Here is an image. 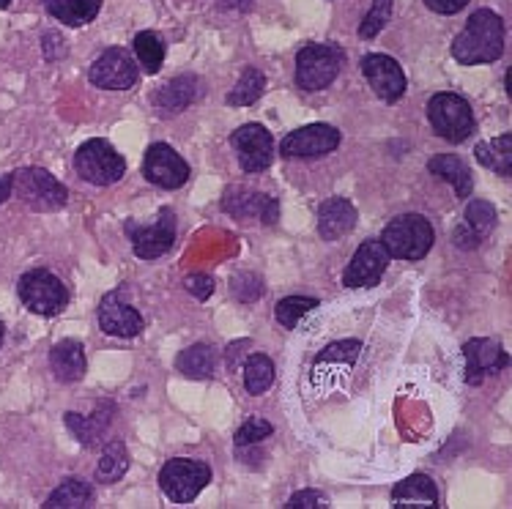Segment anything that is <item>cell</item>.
I'll return each mask as SVG.
<instances>
[{
	"instance_id": "ee69618b",
	"label": "cell",
	"mask_w": 512,
	"mask_h": 509,
	"mask_svg": "<svg viewBox=\"0 0 512 509\" xmlns=\"http://www.w3.org/2000/svg\"><path fill=\"white\" fill-rule=\"evenodd\" d=\"M0 345H3V321H0Z\"/></svg>"
},
{
	"instance_id": "5bb4252c",
	"label": "cell",
	"mask_w": 512,
	"mask_h": 509,
	"mask_svg": "<svg viewBox=\"0 0 512 509\" xmlns=\"http://www.w3.org/2000/svg\"><path fill=\"white\" fill-rule=\"evenodd\" d=\"M389 260H392V255L378 239L359 244V250L354 252V258L343 274V285L345 288H373L384 277Z\"/></svg>"
},
{
	"instance_id": "d590c367",
	"label": "cell",
	"mask_w": 512,
	"mask_h": 509,
	"mask_svg": "<svg viewBox=\"0 0 512 509\" xmlns=\"http://www.w3.org/2000/svg\"><path fill=\"white\" fill-rule=\"evenodd\" d=\"M274 433V427L266 422V419H261V416H250L244 425L236 430V447H250V444H258V441H263V438H269Z\"/></svg>"
},
{
	"instance_id": "5b68a950",
	"label": "cell",
	"mask_w": 512,
	"mask_h": 509,
	"mask_svg": "<svg viewBox=\"0 0 512 509\" xmlns=\"http://www.w3.org/2000/svg\"><path fill=\"white\" fill-rule=\"evenodd\" d=\"M74 170H77V176L88 184H94V187H110V184L124 178L126 162L107 140L94 137V140H85L83 146L77 148Z\"/></svg>"
},
{
	"instance_id": "277c9868",
	"label": "cell",
	"mask_w": 512,
	"mask_h": 509,
	"mask_svg": "<svg viewBox=\"0 0 512 509\" xmlns=\"http://www.w3.org/2000/svg\"><path fill=\"white\" fill-rule=\"evenodd\" d=\"M345 52L337 44H304L296 55V85L302 91H324L343 72Z\"/></svg>"
},
{
	"instance_id": "e575fe53",
	"label": "cell",
	"mask_w": 512,
	"mask_h": 509,
	"mask_svg": "<svg viewBox=\"0 0 512 509\" xmlns=\"http://www.w3.org/2000/svg\"><path fill=\"white\" fill-rule=\"evenodd\" d=\"M389 17H392V0H373V6L365 14V20L359 22V36L362 39H373L387 28Z\"/></svg>"
},
{
	"instance_id": "1f68e13d",
	"label": "cell",
	"mask_w": 512,
	"mask_h": 509,
	"mask_svg": "<svg viewBox=\"0 0 512 509\" xmlns=\"http://www.w3.org/2000/svg\"><path fill=\"white\" fill-rule=\"evenodd\" d=\"M274 384V364L269 356L255 354L244 364V389L250 395H263Z\"/></svg>"
},
{
	"instance_id": "ac0fdd59",
	"label": "cell",
	"mask_w": 512,
	"mask_h": 509,
	"mask_svg": "<svg viewBox=\"0 0 512 509\" xmlns=\"http://www.w3.org/2000/svg\"><path fill=\"white\" fill-rule=\"evenodd\" d=\"M203 94V83L195 74H178L173 77L165 88H159L151 96V102L157 107V113L162 115H176L181 110H187L189 104H195Z\"/></svg>"
},
{
	"instance_id": "e0dca14e",
	"label": "cell",
	"mask_w": 512,
	"mask_h": 509,
	"mask_svg": "<svg viewBox=\"0 0 512 509\" xmlns=\"http://www.w3.org/2000/svg\"><path fill=\"white\" fill-rule=\"evenodd\" d=\"M222 208L228 211L230 217H236L239 222H250L258 219L263 225H274L280 219V203L272 195L263 192H250L244 187H230L222 198Z\"/></svg>"
},
{
	"instance_id": "ba28073f",
	"label": "cell",
	"mask_w": 512,
	"mask_h": 509,
	"mask_svg": "<svg viewBox=\"0 0 512 509\" xmlns=\"http://www.w3.org/2000/svg\"><path fill=\"white\" fill-rule=\"evenodd\" d=\"M211 482V468L200 460L173 458L159 471V488L173 504H192Z\"/></svg>"
},
{
	"instance_id": "484cf974",
	"label": "cell",
	"mask_w": 512,
	"mask_h": 509,
	"mask_svg": "<svg viewBox=\"0 0 512 509\" xmlns=\"http://www.w3.org/2000/svg\"><path fill=\"white\" fill-rule=\"evenodd\" d=\"M91 504H94V488H91V482H85L80 477L63 479L61 485L44 501L47 509H83L91 507Z\"/></svg>"
},
{
	"instance_id": "ffe728a7",
	"label": "cell",
	"mask_w": 512,
	"mask_h": 509,
	"mask_svg": "<svg viewBox=\"0 0 512 509\" xmlns=\"http://www.w3.org/2000/svg\"><path fill=\"white\" fill-rule=\"evenodd\" d=\"M356 208L351 200L345 198H329L326 203H321L318 208V233L321 239L337 241L343 239L345 233H351L356 225Z\"/></svg>"
},
{
	"instance_id": "8d00e7d4",
	"label": "cell",
	"mask_w": 512,
	"mask_h": 509,
	"mask_svg": "<svg viewBox=\"0 0 512 509\" xmlns=\"http://www.w3.org/2000/svg\"><path fill=\"white\" fill-rule=\"evenodd\" d=\"M362 351V345L356 343V340H345V343H337V345H329L324 354L318 356V364L324 362H345L351 364L356 362V356Z\"/></svg>"
},
{
	"instance_id": "836d02e7",
	"label": "cell",
	"mask_w": 512,
	"mask_h": 509,
	"mask_svg": "<svg viewBox=\"0 0 512 509\" xmlns=\"http://www.w3.org/2000/svg\"><path fill=\"white\" fill-rule=\"evenodd\" d=\"M315 307H318V299H310V296H288V299H283V302L277 304L274 315H277V321L283 323V326L293 329V326L302 321L307 312H313Z\"/></svg>"
},
{
	"instance_id": "83f0119b",
	"label": "cell",
	"mask_w": 512,
	"mask_h": 509,
	"mask_svg": "<svg viewBox=\"0 0 512 509\" xmlns=\"http://www.w3.org/2000/svg\"><path fill=\"white\" fill-rule=\"evenodd\" d=\"M214 364H217V354L214 348L206 343H198L181 351L176 359V370L187 378H195V381H206L214 375Z\"/></svg>"
},
{
	"instance_id": "52a82bcc",
	"label": "cell",
	"mask_w": 512,
	"mask_h": 509,
	"mask_svg": "<svg viewBox=\"0 0 512 509\" xmlns=\"http://www.w3.org/2000/svg\"><path fill=\"white\" fill-rule=\"evenodd\" d=\"M17 293H20V302L36 315H58L66 310L69 304V291L53 271L47 269H33L28 274H22L17 282Z\"/></svg>"
},
{
	"instance_id": "60d3db41",
	"label": "cell",
	"mask_w": 512,
	"mask_h": 509,
	"mask_svg": "<svg viewBox=\"0 0 512 509\" xmlns=\"http://www.w3.org/2000/svg\"><path fill=\"white\" fill-rule=\"evenodd\" d=\"M425 6L436 14H458L469 6V0H425Z\"/></svg>"
},
{
	"instance_id": "4dcf8cb0",
	"label": "cell",
	"mask_w": 512,
	"mask_h": 509,
	"mask_svg": "<svg viewBox=\"0 0 512 509\" xmlns=\"http://www.w3.org/2000/svg\"><path fill=\"white\" fill-rule=\"evenodd\" d=\"M126 468H129V452L121 441H113V444H107L102 458L96 463V482H105V485L118 482L126 474Z\"/></svg>"
},
{
	"instance_id": "f35d334b",
	"label": "cell",
	"mask_w": 512,
	"mask_h": 509,
	"mask_svg": "<svg viewBox=\"0 0 512 509\" xmlns=\"http://www.w3.org/2000/svg\"><path fill=\"white\" fill-rule=\"evenodd\" d=\"M184 288H187L195 299H200V302H206L211 293H214V280L211 277H206V274H189L187 282H184Z\"/></svg>"
},
{
	"instance_id": "8fae6325",
	"label": "cell",
	"mask_w": 512,
	"mask_h": 509,
	"mask_svg": "<svg viewBox=\"0 0 512 509\" xmlns=\"http://www.w3.org/2000/svg\"><path fill=\"white\" fill-rule=\"evenodd\" d=\"M362 74L367 77V83L373 88V94L381 99V102H398L406 96L408 80L403 66H400L392 55H384V52H370L362 58Z\"/></svg>"
},
{
	"instance_id": "7c38bea8",
	"label": "cell",
	"mask_w": 512,
	"mask_h": 509,
	"mask_svg": "<svg viewBox=\"0 0 512 509\" xmlns=\"http://www.w3.org/2000/svg\"><path fill=\"white\" fill-rule=\"evenodd\" d=\"M230 143L236 148L239 165L244 173H263L274 162V140L272 132L263 124H244L239 126Z\"/></svg>"
},
{
	"instance_id": "d4e9b609",
	"label": "cell",
	"mask_w": 512,
	"mask_h": 509,
	"mask_svg": "<svg viewBox=\"0 0 512 509\" xmlns=\"http://www.w3.org/2000/svg\"><path fill=\"white\" fill-rule=\"evenodd\" d=\"M110 419H113V406H110V403L99 408V411H94L91 416L74 414V411H69V414L63 416L66 427L72 430L74 438H77L83 447H94L96 441L102 438V433L110 427Z\"/></svg>"
},
{
	"instance_id": "9c48e42d",
	"label": "cell",
	"mask_w": 512,
	"mask_h": 509,
	"mask_svg": "<svg viewBox=\"0 0 512 509\" xmlns=\"http://www.w3.org/2000/svg\"><path fill=\"white\" fill-rule=\"evenodd\" d=\"M88 80L102 91H129L140 80V69L124 47H110L91 63Z\"/></svg>"
},
{
	"instance_id": "44dd1931",
	"label": "cell",
	"mask_w": 512,
	"mask_h": 509,
	"mask_svg": "<svg viewBox=\"0 0 512 509\" xmlns=\"http://www.w3.org/2000/svg\"><path fill=\"white\" fill-rule=\"evenodd\" d=\"M85 351L83 343L77 340H61V343L53 345L50 351V370L61 381V384H77L85 375Z\"/></svg>"
},
{
	"instance_id": "74e56055",
	"label": "cell",
	"mask_w": 512,
	"mask_h": 509,
	"mask_svg": "<svg viewBox=\"0 0 512 509\" xmlns=\"http://www.w3.org/2000/svg\"><path fill=\"white\" fill-rule=\"evenodd\" d=\"M288 509H326L329 507V499H326L324 493H318V490H299V493H293L288 504Z\"/></svg>"
},
{
	"instance_id": "3957f363",
	"label": "cell",
	"mask_w": 512,
	"mask_h": 509,
	"mask_svg": "<svg viewBox=\"0 0 512 509\" xmlns=\"http://www.w3.org/2000/svg\"><path fill=\"white\" fill-rule=\"evenodd\" d=\"M433 239V225L422 214H400L384 228L381 244L392 258L422 260L433 247Z\"/></svg>"
},
{
	"instance_id": "d6986e66",
	"label": "cell",
	"mask_w": 512,
	"mask_h": 509,
	"mask_svg": "<svg viewBox=\"0 0 512 509\" xmlns=\"http://www.w3.org/2000/svg\"><path fill=\"white\" fill-rule=\"evenodd\" d=\"M99 326L102 332L113 334V337H137L143 332V318L135 307L118 299V293H110L99 304Z\"/></svg>"
},
{
	"instance_id": "7bdbcfd3",
	"label": "cell",
	"mask_w": 512,
	"mask_h": 509,
	"mask_svg": "<svg viewBox=\"0 0 512 509\" xmlns=\"http://www.w3.org/2000/svg\"><path fill=\"white\" fill-rule=\"evenodd\" d=\"M14 0H0V9H6V6H11Z\"/></svg>"
},
{
	"instance_id": "cb8c5ba5",
	"label": "cell",
	"mask_w": 512,
	"mask_h": 509,
	"mask_svg": "<svg viewBox=\"0 0 512 509\" xmlns=\"http://www.w3.org/2000/svg\"><path fill=\"white\" fill-rule=\"evenodd\" d=\"M44 9L53 20L69 28H85L102 11V0H44Z\"/></svg>"
},
{
	"instance_id": "b9f144b4",
	"label": "cell",
	"mask_w": 512,
	"mask_h": 509,
	"mask_svg": "<svg viewBox=\"0 0 512 509\" xmlns=\"http://www.w3.org/2000/svg\"><path fill=\"white\" fill-rule=\"evenodd\" d=\"M11 195V176H0V206L9 200Z\"/></svg>"
},
{
	"instance_id": "603a6c76",
	"label": "cell",
	"mask_w": 512,
	"mask_h": 509,
	"mask_svg": "<svg viewBox=\"0 0 512 509\" xmlns=\"http://www.w3.org/2000/svg\"><path fill=\"white\" fill-rule=\"evenodd\" d=\"M428 170L433 176H439L441 181H447L455 189V195L463 200L471 198V189H474V178H471L469 165L455 154H439L433 156L428 162Z\"/></svg>"
},
{
	"instance_id": "7a4b0ae2",
	"label": "cell",
	"mask_w": 512,
	"mask_h": 509,
	"mask_svg": "<svg viewBox=\"0 0 512 509\" xmlns=\"http://www.w3.org/2000/svg\"><path fill=\"white\" fill-rule=\"evenodd\" d=\"M11 195L33 211H58L66 206L69 192L44 167H20L11 173Z\"/></svg>"
},
{
	"instance_id": "f546056e",
	"label": "cell",
	"mask_w": 512,
	"mask_h": 509,
	"mask_svg": "<svg viewBox=\"0 0 512 509\" xmlns=\"http://www.w3.org/2000/svg\"><path fill=\"white\" fill-rule=\"evenodd\" d=\"M135 55L137 63L143 66V72L146 74H157L162 69V61H165V42L159 39L154 31H140L135 36Z\"/></svg>"
},
{
	"instance_id": "ab89813d",
	"label": "cell",
	"mask_w": 512,
	"mask_h": 509,
	"mask_svg": "<svg viewBox=\"0 0 512 509\" xmlns=\"http://www.w3.org/2000/svg\"><path fill=\"white\" fill-rule=\"evenodd\" d=\"M42 42H44V55H47V61H55V58H61L63 52H66V47H63V39H61V33H55V31H47L42 36Z\"/></svg>"
},
{
	"instance_id": "8992f818",
	"label": "cell",
	"mask_w": 512,
	"mask_h": 509,
	"mask_svg": "<svg viewBox=\"0 0 512 509\" xmlns=\"http://www.w3.org/2000/svg\"><path fill=\"white\" fill-rule=\"evenodd\" d=\"M428 121L433 126V132L444 137L447 143H463L474 135V113L471 104L460 94H444L430 96L428 102Z\"/></svg>"
},
{
	"instance_id": "7402d4cb",
	"label": "cell",
	"mask_w": 512,
	"mask_h": 509,
	"mask_svg": "<svg viewBox=\"0 0 512 509\" xmlns=\"http://www.w3.org/2000/svg\"><path fill=\"white\" fill-rule=\"evenodd\" d=\"M392 507H439V490L433 485V479L425 477V474H411L392 490Z\"/></svg>"
},
{
	"instance_id": "6da1fadb",
	"label": "cell",
	"mask_w": 512,
	"mask_h": 509,
	"mask_svg": "<svg viewBox=\"0 0 512 509\" xmlns=\"http://www.w3.org/2000/svg\"><path fill=\"white\" fill-rule=\"evenodd\" d=\"M504 55V20L491 9H477L452 42V58L463 66L499 61Z\"/></svg>"
},
{
	"instance_id": "d6a6232c",
	"label": "cell",
	"mask_w": 512,
	"mask_h": 509,
	"mask_svg": "<svg viewBox=\"0 0 512 509\" xmlns=\"http://www.w3.org/2000/svg\"><path fill=\"white\" fill-rule=\"evenodd\" d=\"M463 225L482 241L496 228V208L488 200H471L466 206V214H463Z\"/></svg>"
},
{
	"instance_id": "9a60e30c",
	"label": "cell",
	"mask_w": 512,
	"mask_h": 509,
	"mask_svg": "<svg viewBox=\"0 0 512 509\" xmlns=\"http://www.w3.org/2000/svg\"><path fill=\"white\" fill-rule=\"evenodd\" d=\"M463 356H466V384L480 386L488 375L502 373L510 367V354L504 351L499 340H469L463 345Z\"/></svg>"
},
{
	"instance_id": "4316f807",
	"label": "cell",
	"mask_w": 512,
	"mask_h": 509,
	"mask_svg": "<svg viewBox=\"0 0 512 509\" xmlns=\"http://www.w3.org/2000/svg\"><path fill=\"white\" fill-rule=\"evenodd\" d=\"M474 156H477V162L482 167H488L493 173H499V176H512V135L502 137H493V140H482L474 148Z\"/></svg>"
},
{
	"instance_id": "30bf717a",
	"label": "cell",
	"mask_w": 512,
	"mask_h": 509,
	"mask_svg": "<svg viewBox=\"0 0 512 509\" xmlns=\"http://www.w3.org/2000/svg\"><path fill=\"white\" fill-rule=\"evenodd\" d=\"M126 233L132 239V250L137 258L157 260L165 252H170L173 241H176V214L173 208H162L154 225H137V222H126Z\"/></svg>"
},
{
	"instance_id": "2e32d148",
	"label": "cell",
	"mask_w": 512,
	"mask_h": 509,
	"mask_svg": "<svg viewBox=\"0 0 512 509\" xmlns=\"http://www.w3.org/2000/svg\"><path fill=\"white\" fill-rule=\"evenodd\" d=\"M340 132L335 126L329 124H310L296 129L291 135L285 137L283 146H280V154L283 156H296V159H313V156H326L332 154L337 146H340Z\"/></svg>"
},
{
	"instance_id": "f1b7e54d",
	"label": "cell",
	"mask_w": 512,
	"mask_h": 509,
	"mask_svg": "<svg viewBox=\"0 0 512 509\" xmlns=\"http://www.w3.org/2000/svg\"><path fill=\"white\" fill-rule=\"evenodd\" d=\"M263 88H266V77H263L261 69H258V66H247V69L241 72L239 83L230 88V94L225 102H228L230 107H250V104H255L261 99Z\"/></svg>"
},
{
	"instance_id": "4fadbf2b",
	"label": "cell",
	"mask_w": 512,
	"mask_h": 509,
	"mask_svg": "<svg viewBox=\"0 0 512 509\" xmlns=\"http://www.w3.org/2000/svg\"><path fill=\"white\" fill-rule=\"evenodd\" d=\"M143 173L154 187L162 189H181L189 181V165L168 143L148 146L146 159H143Z\"/></svg>"
}]
</instances>
